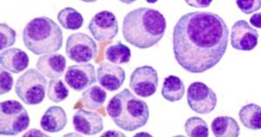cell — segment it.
Listing matches in <instances>:
<instances>
[{
    "label": "cell",
    "mask_w": 261,
    "mask_h": 137,
    "mask_svg": "<svg viewBox=\"0 0 261 137\" xmlns=\"http://www.w3.org/2000/svg\"><path fill=\"white\" fill-rule=\"evenodd\" d=\"M166 30V20L161 12L140 7L127 13L123 21V37L139 49H148L161 41Z\"/></svg>",
    "instance_id": "7a4b0ae2"
},
{
    "label": "cell",
    "mask_w": 261,
    "mask_h": 137,
    "mask_svg": "<svg viewBox=\"0 0 261 137\" xmlns=\"http://www.w3.org/2000/svg\"><path fill=\"white\" fill-rule=\"evenodd\" d=\"M69 90L60 79H50L48 84L47 96L54 102H60L68 97Z\"/></svg>",
    "instance_id": "d4e9b609"
},
{
    "label": "cell",
    "mask_w": 261,
    "mask_h": 137,
    "mask_svg": "<svg viewBox=\"0 0 261 137\" xmlns=\"http://www.w3.org/2000/svg\"><path fill=\"white\" fill-rule=\"evenodd\" d=\"M13 85V78L9 72H6L3 68L0 72V94L5 95L11 91Z\"/></svg>",
    "instance_id": "83f0119b"
},
{
    "label": "cell",
    "mask_w": 261,
    "mask_h": 137,
    "mask_svg": "<svg viewBox=\"0 0 261 137\" xmlns=\"http://www.w3.org/2000/svg\"><path fill=\"white\" fill-rule=\"evenodd\" d=\"M125 79L124 68L110 63H102L97 68V80L108 91L120 89Z\"/></svg>",
    "instance_id": "5bb4252c"
},
{
    "label": "cell",
    "mask_w": 261,
    "mask_h": 137,
    "mask_svg": "<svg viewBox=\"0 0 261 137\" xmlns=\"http://www.w3.org/2000/svg\"><path fill=\"white\" fill-rule=\"evenodd\" d=\"M30 59L24 51L18 48H12L0 54V64L4 70L18 74L29 65Z\"/></svg>",
    "instance_id": "2e32d148"
},
{
    "label": "cell",
    "mask_w": 261,
    "mask_h": 137,
    "mask_svg": "<svg viewBox=\"0 0 261 137\" xmlns=\"http://www.w3.org/2000/svg\"><path fill=\"white\" fill-rule=\"evenodd\" d=\"M36 67L46 78L56 79L64 75L66 60L61 54H46L39 57Z\"/></svg>",
    "instance_id": "9a60e30c"
},
{
    "label": "cell",
    "mask_w": 261,
    "mask_h": 137,
    "mask_svg": "<svg viewBox=\"0 0 261 137\" xmlns=\"http://www.w3.org/2000/svg\"><path fill=\"white\" fill-rule=\"evenodd\" d=\"M105 56L111 63L123 64L130 62L132 53L130 48L121 42H118L107 47L105 51Z\"/></svg>",
    "instance_id": "603a6c76"
},
{
    "label": "cell",
    "mask_w": 261,
    "mask_h": 137,
    "mask_svg": "<svg viewBox=\"0 0 261 137\" xmlns=\"http://www.w3.org/2000/svg\"><path fill=\"white\" fill-rule=\"evenodd\" d=\"M107 112L116 125L128 132L144 127L150 116L146 101L136 97L128 89L113 95L107 105Z\"/></svg>",
    "instance_id": "3957f363"
},
{
    "label": "cell",
    "mask_w": 261,
    "mask_h": 137,
    "mask_svg": "<svg viewBox=\"0 0 261 137\" xmlns=\"http://www.w3.org/2000/svg\"><path fill=\"white\" fill-rule=\"evenodd\" d=\"M229 29L220 15L193 12L182 16L173 29V52L178 64L191 73L214 68L226 53Z\"/></svg>",
    "instance_id": "6da1fadb"
},
{
    "label": "cell",
    "mask_w": 261,
    "mask_h": 137,
    "mask_svg": "<svg viewBox=\"0 0 261 137\" xmlns=\"http://www.w3.org/2000/svg\"><path fill=\"white\" fill-rule=\"evenodd\" d=\"M134 137H153L151 134H149L147 132H140L134 134Z\"/></svg>",
    "instance_id": "d6a6232c"
},
{
    "label": "cell",
    "mask_w": 261,
    "mask_h": 137,
    "mask_svg": "<svg viewBox=\"0 0 261 137\" xmlns=\"http://www.w3.org/2000/svg\"><path fill=\"white\" fill-rule=\"evenodd\" d=\"M187 104L196 113H211L216 107L217 95L206 84L195 82L187 89Z\"/></svg>",
    "instance_id": "ba28073f"
},
{
    "label": "cell",
    "mask_w": 261,
    "mask_h": 137,
    "mask_svg": "<svg viewBox=\"0 0 261 137\" xmlns=\"http://www.w3.org/2000/svg\"><path fill=\"white\" fill-rule=\"evenodd\" d=\"M15 30L6 24H0V50L4 51L16 43Z\"/></svg>",
    "instance_id": "484cf974"
},
{
    "label": "cell",
    "mask_w": 261,
    "mask_h": 137,
    "mask_svg": "<svg viewBox=\"0 0 261 137\" xmlns=\"http://www.w3.org/2000/svg\"><path fill=\"white\" fill-rule=\"evenodd\" d=\"M186 87L183 81L176 76H169L165 79L161 90V95L164 98L171 102L180 101L183 98Z\"/></svg>",
    "instance_id": "d6986e66"
},
{
    "label": "cell",
    "mask_w": 261,
    "mask_h": 137,
    "mask_svg": "<svg viewBox=\"0 0 261 137\" xmlns=\"http://www.w3.org/2000/svg\"><path fill=\"white\" fill-rule=\"evenodd\" d=\"M172 137H186V136H184V135H181V134H179V135H175V136H172Z\"/></svg>",
    "instance_id": "e575fe53"
},
{
    "label": "cell",
    "mask_w": 261,
    "mask_h": 137,
    "mask_svg": "<svg viewBox=\"0 0 261 137\" xmlns=\"http://www.w3.org/2000/svg\"><path fill=\"white\" fill-rule=\"evenodd\" d=\"M211 127L215 137H239L241 132L237 121L231 116H218Z\"/></svg>",
    "instance_id": "ac0fdd59"
},
{
    "label": "cell",
    "mask_w": 261,
    "mask_h": 137,
    "mask_svg": "<svg viewBox=\"0 0 261 137\" xmlns=\"http://www.w3.org/2000/svg\"><path fill=\"white\" fill-rule=\"evenodd\" d=\"M107 91L98 85L90 87L82 94L81 101L88 110L97 111L100 109L107 100Z\"/></svg>",
    "instance_id": "44dd1931"
},
{
    "label": "cell",
    "mask_w": 261,
    "mask_h": 137,
    "mask_svg": "<svg viewBox=\"0 0 261 137\" xmlns=\"http://www.w3.org/2000/svg\"><path fill=\"white\" fill-rule=\"evenodd\" d=\"M65 52L75 63H87L97 57L98 46L95 41L85 33H73L66 40Z\"/></svg>",
    "instance_id": "52a82bcc"
},
{
    "label": "cell",
    "mask_w": 261,
    "mask_h": 137,
    "mask_svg": "<svg viewBox=\"0 0 261 137\" xmlns=\"http://www.w3.org/2000/svg\"><path fill=\"white\" fill-rule=\"evenodd\" d=\"M22 137H50L48 134H45L44 132L40 131L37 128H32L29 131L24 133Z\"/></svg>",
    "instance_id": "f1b7e54d"
},
{
    "label": "cell",
    "mask_w": 261,
    "mask_h": 137,
    "mask_svg": "<svg viewBox=\"0 0 261 137\" xmlns=\"http://www.w3.org/2000/svg\"><path fill=\"white\" fill-rule=\"evenodd\" d=\"M258 32L246 20H239L231 28V47L238 51H252L258 45Z\"/></svg>",
    "instance_id": "8fae6325"
},
{
    "label": "cell",
    "mask_w": 261,
    "mask_h": 137,
    "mask_svg": "<svg viewBox=\"0 0 261 137\" xmlns=\"http://www.w3.org/2000/svg\"><path fill=\"white\" fill-rule=\"evenodd\" d=\"M30 125L27 110L16 100H7L0 104V134L14 136Z\"/></svg>",
    "instance_id": "5b68a950"
},
{
    "label": "cell",
    "mask_w": 261,
    "mask_h": 137,
    "mask_svg": "<svg viewBox=\"0 0 261 137\" xmlns=\"http://www.w3.org/2000/svg\"><path fill=\"white\" fill-rule=\"evenodd\" d=\"M250 24H252V26L258 28V29H261V13L258 12L255 13L250 18Z\"/></svg>",
    "instance_id": "f546056e"
},
{
    "label": "cell",
    "mask_w": 261,
    "mask_h": 137,
    "mask_svg": "<svg viewBox=\"0 0 261 137\" xmlns=\"http://www.w3.org/2000/svg\"><path fill=\"white\" fill-rule=\"evenodd\" d=\"M188 5L193 7H199V8H205L208 7L212 3V1H187Z\"/></svg>",
    "instance_id": "4dcf8cb0"
},
{
    "label": "cell",
    "mask_w": 261,
    "mask_h": 137,
    "mask_svg": "<svg viewBox=\"0 0 261 137\" xmlns=\"http://www.w3.org/2000/svg\"><path fill=\"white\" fill-rule=\"evenodd\" d=\"M66 84L72 90L81 91L96 83L95 67L92 63L69 66L65 75Z\"/></svg>",
    "instance_id": "7c38bea8"
},
{
    "label": "cell",
    "mask_w": 261,
    "mask_h": 137,
    "mask_svg": "<svg viewBox=\"0 0 261 137\" xmlns=\"http://www.w3.org/2000/svg\"><path fill=\"white\" fill-rule=\"evenodd\" d=\"M241 123L252 130L261 129V107L255 104H249L241 108L239 112Z\"/></svg>",
    "instance_id": "ffe728a7"
},
{
    "label": "cell",
    "mask_w": 261,
    "mask_h": 137,
    "mask_svg": "<svg viewBox=\"0 0 261 137\" xmlns=\"http://www.w3.org/2000/svg\"><path fill=\"white\" fill-rule=\"evenodd\" d=\"M25 47L35 55L51 54L63 45V31L56 22L47 17L33 18L23 30Z\"/></svg>",
    "instance_id": "277c9868"
},
{
    "label": "cell",
    "mask_w": 261,
    "mask_h": 137,
    "mask_svg": "<svg viewBox=\"0 0 261 137\" xmlns=\"http://www.w3.org/2000/svg\"><path fill=\"white\" fill-rule=\"evenodd\" d=\"M47 80L35 68H30L21 75L16 82L15 92L27 105L41 104L45 99Z\"/></svg>",
    "instance_id": "8992f818"
},
{
    "label": "cell",
    "mask_w": 261,
    "mask_h": 137,
    "mask_svg": "<svg viewBox=\"0 0 261 137\" xmlns=\"http://www.w3.org/2000/svg\"><path fill=\"white\" fill-rule=\"evenodd\" d=\"M100 137H126V135L118 130H108L103 133Z\"/></svg>",
    "instance_id": "1f68e13d"
},
{
    "label": "cell",
    "mask_w": 261,
    "mask_h": 137,
    "mask_svg": "<svg viewBox=\"0 0 261 137\" xmlns=\"http://www.w3.org/2000/svg\"><path fill=\"white\" fill-rule=\"evenodd\" d=\"M88 29L95 40L98 42H107L118 35L119 22L113 12L102 11L92 17Z\"/></svg>",
    "instance_id": "30bf717a"
},
{
    "label": "cell",
    "mask_w": 261,
    "mask_h": 137,
    "mask_svg": "<svg viewBox=\"0 0 261 137\" xmlns=\"http://www.w3.org/2000/svg\"><path fill=\"white\" fill-rule=\"evenodd\" d=\"M63 137H84L83 135H81V134H79V133H75V132H72V133H68V134H65L63 135Z\"/></svg>",
    "instance_id": "836d02e7"
},
{
    "label": "cell",
    "mask_w": 261,
    "mask_h": 137,
    "mask_svg": "<svg viewBox=\"0 0 261 137\" xmlns=\"http://www.w3.org/2000/svg\"><path fill=\"white\" fill-rule=\"evenodd\" d=\"M129 86L137 95L143 98L154 95L159 86L157 71L149 65L138 67L130 75Z\"/></svg>",
    "instance_id": "9c48e42d"
},
{
    "label": "cell",
    "mask_w": 261,
    "mask_h": 137,
    "mask_svg": "<svg viewBox=\"0 0 261 137\" xmlns=\"http://www.w3.org/2000/svg\"><path fill=\"white\" fill-rule=\"evenodd\" d=\"M236 4L239 9L245 14H251L257 12L261 8V0H248V1L239 0Z\"/></svg>",
    "instance_id": "4316f807"
},
{
    "label": "cell",
    "mask_w": 261,
    "mask_h": 137,
    "mask_svg": "<svg viewBox=\"0 0 261 137\" xmlns=\"http://www.w3.org/2000/svg\"><path fill=\"white\" fill-rule=\"evenodd\" d=\"M58 20L66 30H76L83 26L84 18L81 12L71 7H66L58 13Z\"/></svg>",
    "instance_id": "7402d4cb"
},
{
    "label": "cell",
    "mask_w": 261,
    "mask_h": 137,
    "mask_svg": "<svg viewBox=\"0 0 261 137\" xmlns=\"http://www.w3.org/2000/svg\"><path fill=\"white\" fill-rule=\"evenodd\" d=\"M72 123L76 131L86 135H95L104 129L103 118L99 114L82 109L74 114Z\"/></svg>",
    "instance_id": "4fadbf2b"
},
{
    "label": "cell",
    "mask_w": 261,
    "mask_h": 137,
    "mask_svg": "<svg viewBox=\"0 0 261 137\" xmlns=\"http://www.w3.org/2000/svg\"><path fill=\"white\" fill-rule=\"evenodd\" d=\"M185 130L188 137H208L209 128L205 120L198 116H193L185 123Z\"/></svg>",
    "instance_id": "cb8c5ba5"
},
{
    "label": "cell",
    "mask_w": 261,
    "mask_h": 137,
    "mask_svg": "<svg viewBox=\"0 0 261 137\" xmlns=\"http://www.w3.org/2000/svg\"><path fill=\"white\" fill-rule=\"evenodd\" d=\"M68 119L65 110L60 106H51L48 108L41 120L40 126L48 133H58L61 131L67 124Z\"/></svg>",
    "instance_id": "e0dca14e"
}]
</instances>
